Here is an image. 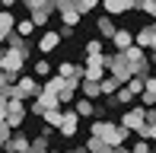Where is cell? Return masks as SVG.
<instances>
[{
    "label": "cell",
    "instance_id": "cell-15",
    "mask_svg": "<svg viewBox=\"0 0 156 153\" xmlns=\"http://www.w3.org/2000/svg\"><path fill=\"white\" fill-rule=\"evenodd\" d=\"M61 105L58 109H45V112H41V118H45V124H48V128H58V124H61Z\"/></svg>",
    "mask_w": 156,
    "mask_h": 153
},
{
    "label": "cell",
    "instance_id": "cell-19",
    "mask_svg": "<svg viewBox=\"0 0 156 153\" xmlns=\"http://www.w3.org/2000/svg\"><path fill=\"white\" fill-rule=\"evenodd\" d=\"M96 26H99V32H102V38H112V32H115V23H112V16H102Z\"/></svg>",
    "mask_w": 156,
    "mask_h": 153
},
{
    "label": "cell",
    "instance_id": "cell-22",
    "mask_svg": "<svg viewBox=\"0 0 156 153\" xmlns=\"http://www.w3.org/2000/svg\"><path fill=\"white\" fill-rule=\"evenodd\" d=\"M64 86V80H61V76H51V80H48L45 83V89H48V93H54V96H58V89Z\"/></svg>",
    "mask_w": 156,
    "mask_h": 153
},
{
    "label": "cell",
    "instance_id": "cell-20",
    "mask_svg": "<svg viewBox=\"0 0 156 153\" xmlns=\"http://www.w3.org/2000/svg\"><path fill=\"white\" fill-rule=\"evenodd\" d=\"M102 51H105L102 38H93V41H89V45H86V58H89V54H102Z\"/></svg>",
    "mask_w": 156,
    "mask_h": 153
},
{
    "label": "cell",
    "instance_id": "cell-5",
    "mask_svg": "<svg viewBox=\"0 0 156 153\" xmlns=\"http://www.w3.org/2000/svg\"><path fill=\"white\" fill-rule=\"evenodd\" d=\"M99 3H102V10L108 13V16H121V13L134 10V3H137V0H99Z\"/></svg>",
    "mask_w": 156,
    "mask_h": 153
},
{
    "label": "cell",
    "instance_id": "cell-7",
    "mask_svg": "<svg viewBox=\"0 0 156 153\" xmlns=\"http://www.w3.org/2000/svg\"><path fill=\"white\" fill-rule=\"evenodd\" d=\"M76 124H80V115H76V112H64L58 131H61L64 137H73V134H76Z\"/></svg>",
    "mask_w": 156,
    "mask_h": 153
},
{
    "label": "cell",
    "instance_id": "cell-1",
    "mask_svg": "<svg viewBox=\"0 0 156 153\" xmlns=\"http://www.w3.org/2000/svg\"><path fill=\"white\" fill-rule=\"evenodd\" d=\"M89 131H93V137H99V141H102V144H108V147H121V144L127 141V131L121 128V124L102 121V118H93Z\"/></svg>",
    "mask_w": 156,
    "mask_h": 153
},
{
    "label": "cell",
    "instance_id": "cell-28",
    "mask_svg": "<svg viewBox=\"0 0 156 153\" xmlns=\"http://www.w3.org/2000/svg\"><path fill=\"white\" fill-rule=\"evenodd\" d=\"M26 153H29V150H26Z\"/></svg>",
    "mask_w": 156,
    "mask_h": 153
},
{
    "label": "cell",
    "instance_id": "cell-25",
    "mask_svg": "<svg viewBox=\"0 0 156 153\" xmlns=\"http://www.w3.org/2000/svg\"><path fill=\"white\" fill-rule=\"evenodd\" d=\"M3 41H6V35H3V32H0V45H3Z\"/></svg>",
    "mask_w": 156,
    "mask_h": 153
},
{
    "label": "cell",
    "instance_id": "cell-21",
    "mask_svg": "<svg viewBox=\"0 0 156 153\" xmlns=\"http://www.w3.org/2000/svg\"><path fill=\"white\" fill-rule=\"evenodd\" d=\"M35 73H38V76H48V73H51V64H48L45 58H41V61H35Z\"/></svg>",
    "mask_w": 156,
    "mask_h": 153
},
{
    "label": "cell",
    "instance_id": "cell-2",
    "mask_svg": "<svg viewBox=\"0 0 156 153\" xmlns=\"http://www.w3.org/2000/svg\"><path fill=\"white\" fill-rule=\"evenodd\" d=\"M26 64V48H3L0 51V67L10 73H19Z\"/></svg>",
    "mask_w": 156,
    "mask_h": 153
},
{
    "label": "cell",
    "instance_id": "cell-18",
    "mask_svg": "<svg viewBox=\"0 0 156 153\" xmlns=\"http://www.w3.org/2000/svg\"><path fill=\"white\" fill-rule=\"evenodd\" d=\"M86 153H112L108 144H102L99 137H89V144H86Z\"/></svg>",
    "mask_w": 156,
    "mask_h": 153
},
{
    "label": "cell",
    "instance_id": "cell-23",
    "mask_svg": "<svg viewBox=\"0 0 156 153\" xmlns=\"http://www.w3.org/2000/svg\"><path fill=\"white\" fill-rule=\"evenodd\" d=\"M131 153H153V150H150V144H147V141H140V144H137V147H134Z\"/></svg>",
    "mask_w": 156,
    "mask_h": 153
},
{
    "label": "cell",
    "instance_id": "cell-14",
    "mask_svg": "<svg viewBox=\"0 0 156 153\" xmlns=\"http://www.w3.org/2000/svg\"><path fill=\"white\" fill-rule=\"evenodd\" d=\"M76 23H80V13H76L73 6H64L61 10V26H70V29H73Z\"/></svg>",
    "mask_w": 156,
    "mask_h": 153
},
{
    "label": "cell",
    "instance_id": "cell-13",
    "mask_svg": "<svg viewBox=\"0 0 156 153\" xmlns=\"http://www.w3.org/2000/svg\"><path fill=\"white\" fill-rule=\"evenodd\" d=\"M73 112L80 115V118H89L96 112V105H93V99H86V96H83V99H76V105H73Z\"/></svg>",
    "mask_w": 156,
    "mask_h": 153
},
{
    "label": "cell",
    "instance_id": "cell-4",
    "mask_svg": "<svg viewBox=\"0 0 156 153\" xmlns=\"http://www.w3.org/2000/svg\"><path fill=\"white\" fill-rule=\"evenodd\" d=\"M144 118H147V109L137 105V109H131V112L121 118V128H124V131H137L140 124H144Z\"/></svg>",
    "mask_w": 156,
    "mask_h": 153
},
{
    "label": "cell",
    "instance_id": "cell-26",
    "mask_svg": "<svg viewBox=\"0 0 156 153\" xmlns=\"http://www.w3.org/2000/svg\"><path fill=\"white\" fill-rule=\"evenodd\" d=\"M0 150H3V141H0Z\"/></svg>",
    "mask_w": 156,
    "mask_h": 153
},
{
    "label": "cell",
    "instance_id": "cell-24",
    "mask_svg": "<svg viewBox=\"0 0 156 153\" xmlns=\"http://www.w3.org/2000/svg\"><path fill=\"white\" fill-rule=\"evenodd\" d=\"M19 0H0V6H6V10H10V6H16Z\"/></svg>",
    "mask_w": 156,
    "mask_h": 153
},
{
    "label": "cell",
    "instance_id": "cell-12",
    "mask_svg": "<svg viewBox=\"0 0 156 153\" xmlns=\"http://www.w3.org/2000/svg\"><path fill=\"white\" fill-rule=\"evenodd\" d=\"M13 32H16L19 38H26V35H32V32H35V23H32L29 16H26V19H16V26H13Z\"/></svg>",
    "mask_w": 156,
    "mask_h": 153
},
{
    "label": "cell",
    "instance_id": "cell-16",
    "mask_svg": "<svg viewBox=\"0 0 156 153\" xmlns=\"http://www.w3.org/2000/svg\"><path fill=\"white\" fill-rule=\"evenodd\" d=\"M80 86H83V96H86V99H99V83L96 80H80Z\"/></svg>",
    "mask_w": 156,
    "mask_h": 153
},
{
    "label": "cell",
    "instance_id": "cell-3",
    "mask_svg": "<svg viewBox=\"0 0 156 153\" xmlns=\"http://www.w3.org/2000/svg\"><path fill=\"white\" fill-rule=\"evenodd\" d=\"M3 150L6 153H26L29 150V137H26L23 131H13V134L3 141Z\"/></svg>",
    "mask_w": 156,
    "mask_h": 153
},
{
    "label": "cell",
    "instance_id": "cell-9",
    "mask_svg": "<svg viewBox=\"0 0 156 153\" xmlns=\"http://www.w3.org/2000/svg\"><path fill=\"white\" fill-rule=\"evenodd\" d=\"M58 45H61V35H58V32H45V35L38 38V51H41V54L54 51V48H58Z\"/></svg>",
    "mask_w": 156,
    "mask_h": 153
},
{
    "label": "cell",
    "instance_id": "cell-6",
    "mask_svg": "<svg viewBox=\"0 0 156 153\" xmlns=\"http://www.w3.org/2000/svg\"><path fill=\"white\" fill-rule=\"evenodd\" d=\"M134 45L144 48V51H153V48H156V32H153V26H144V29L134 35Z\"/></svg>",
    "mask_w": 156,
    "mask_h": 153
},
{
    "label": "cell",
    "instance_id": "cell-11",
    "mask_svg": "<svg viewBox=\"0 0 156 153\" xmlns=\"http://www.w3.org/2000/svg\"><path fill=\"white\" fill-rule=\"evenodd\" d=\"M118 86H121V83H118V80H115L112 73H105L102 80H99V93H102V96H112V93H115Z\"/></svg>",
    "mask_w": 156,
    "mask_h": 153
},
{
    "label": "cell",
    "instance_id": "cell-27",
    "mask_svg": "<svg viewBox=\"0 0 156 153\" xmlns=\"http://www.w3.org/2000/svg\"><path fill=\"white\" fill-rule=\"evenodd\" d=\"M76 153H86V150H76Z\"/></svg>",
    "mask_w": 156,
    "mask_h": 153
},
{
    "label": "cell",
    "instance_id": "cell-8",
    "mask_svg": "<svg viewBox=\"0 0 156 153\" xmlns=\"http://www.w3.org/2000/svg\"><path fill=\"white\" fill-rule=\"evenodd\" d=\"M13 86H16V93L23 96V99H29V96H35V93H38V83H35V76H19Z\"/></svg>",
    "mask_w": 156,
    "mask_h": 153
},
{
    "label": "cell",
    "instance_id": "cell-10",
    "mask_svg": "<svg viewBox=\"0 0 156 153\" xmlns=\"http://www.w3.org/2000/svg\"><path fill=\"white\" fill-rule=\"evenodd\" d=\"M112 41H115L118 51H124L127 45H134V35H131L127 29H115V32H112Z\"/></svg>",
    "mask_w": 156,
    "mask_h": 153
},
{
    "label": "cell",
    "instance_id": "cell-17",
    "mask_svg": "<svg viewBox=\"0 0 156 153\" xmlns=\"http://www.w3.org/2000/svg\"><path fill=\"white\" fill-rule=\"evenodd\" d=\"M13 26H16V16H13L10 10H3L0 13V32L6 35V32H13Z\"/></svg>",
    "mask_w": 156,
    "mask_h": 153
}]
</instances>
